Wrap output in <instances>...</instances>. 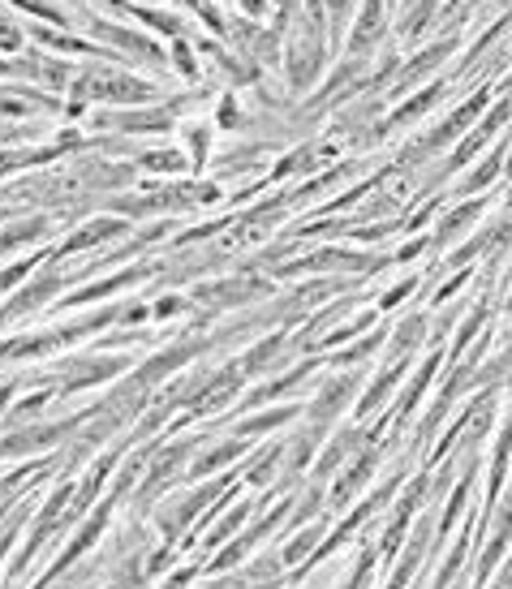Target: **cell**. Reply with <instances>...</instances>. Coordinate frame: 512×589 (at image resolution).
Masks as SVG:
<instances>
[{"label": "cell", "instance_id": "cell-10", "mask_svg": "<svg viewBox=\"0 0 512 589\" xmlns=\"http://www.w3.org/2000/svg\"><path fill=\"white\" fill-rule=\"evenodd\" d=\"M353 392H358V379H332V383H327L323 392H319L315 405H310V418H315V422H332L336 413L345 409V400H349Z\"/></svg>", "mask_w": 512, "mask_h": 589}, {"label": "cell", "instance_id": "cell-20", "mask_svg": "<svg viewBox=\"0 0 512 589\" xmlns=\"http://www.w3.org/2000/svg\"><path fill=\"white\" fill-rule=\"evenodd\" d=\"M22 43H26L22 22H18V18H9V13L0 9V52H22Z\"/></svg>", "mask_w": 512, "mask_h": 589}, {"label": "cell", "instance_id": "cell-25", "mask_svg": "<svg viewBox=\"0 0 512 589\" xmlns=\"http://www.w3.org/2000/svg\"><path fill=\"white\" fill-rule=\"evenodd\" d=\"M293 418V409H276V413H263V418H250L246 426H237L241 435H259V430H272V426H280V422H289Z\"/></svg>", "mask_w": 512, "mask_h": 589}, {"label": "cell", "instance_id": "cell-4", "mask_svg": "<svg viewBox=\"0 0 512 589\" xmlns=\"http://www.w3.org/2000/svg\"><path fill=\"white\" fill-rule=\"evenodd\" d=\"M388 9H392V0H362L358 18H353V26H349V39H345L349 56L371 61V52L379 48V39L388 35V22H392Z\"/></svg>", "mask_w": 512, "mask_h": 589}, {"label": "cell", "instance_id": "cell-21", "mask_svg": "<svg viewBox=\"0 0 512 589\" xmlns=\"http://www.w3.org/2000/svg\"><path fill=\"white\" fill-rule=\"evenodd\" d=\"M241 452V443H224V448H216V452H207L203 456V461H198L190 473H194V478H203V473H211V469H220V465H229L233 461V456Z\"/></svg>", "mask_w": 512, "mask_h": 589}, {"label": "cell", "instance_id": "cell-31", "mask_svg": "<svg viewBox=\"0 0 512 589\" xmlns=\"http://www.w3.org/2000/svg\"><path fill=\"white\" fill-rule=\"evenodd\" d=\"M177 5H181V9H194V13H198V9L207 5V0H177Z\"/></svg>", "mask_w": 512, "mask_h": 589}, {"label": "cell", "instance_id": "cell-1", "mask_svg": "<svg viewBox=\"0 0 512 589\" xmlns=\"http://www.w3.org/2000/svg\"><path fill=\"white\" fill-rule=\"evenodd\" d=\"M327 56H332V39H327V13L319 0H302L293 18L289 43H284V74H289L293 91H310L323 74Z\"/></svg>", "mask_w": 512, "mask_h": 589}, {"label": "cell", "instance_id": "cell-16", "mask_svg": "<svg viewBox=\"0 0 512 589\" xmlns=\"http://www.w3.org/2000/svg\"><path fill=\"white\" fill-rule=\"evenodd\" d=\"M401 375H405V366H396V362H392V366H388V370H383V375L375 379V387H371V392H366V396H362V405H358V413H371V409H379V405H383V396H388V392H392V387H396V383H401Z\"/></svg>", "mask_w": 512, "mask_h": 589}, {"label": "cell", "instance_id": "cell-19", "mask_svg": "<svg viewBox=\"0 0 512 589\" xmlns=\"http://www.w3.org/2000/svg\"><path fill=\"white\" fill-rule=\"evenodd\" d=\"M173 69L181 78H190V82H198V61H194V43H190V35H181V39H173Z\"/></svg>", "mask_w": 512, "mask_h": 589}, {"label": "cell", "instance_id": "cell-22", "mask_svg": "<svg viewBox=\"0 0 512 589\" xmlns=\"http://www.w3.org/2000/svg\"><path fill=\"white\" fill-rule=\"evenodd\" d=\"M186 142H190V168H203L207 164V142H211L207 125H190L186 129Z\"/></svg>", "mask_w": 512, "mask_h": 589}, {"label": "cell", "instance_id": "cell-6", "mask_svg": "<svg viewBox=\"0 0 512 589\" xmlns=\"http://www.w3.org/2000/svg\"><path fill=\"white\" fill-rule=\"evenodd\" d=\"M452 52H457V35H444V39H435V43H426V48L414 56V61H409V65H401V69H396V78L388 82V91L392 95H405L409 91V86H418L422 78H431L435 74V69L439 65H444L448 61V56Z\"/></svg>", "mask_w": 512, "mask_h": 589}, {"label": "cell", "instance_id": "cell-30", "mask_svg": "<svg viewBox=\"0 0 512 589\" xmlns=\"http://www.w3.org/2000/svg\"><path fill=\"white\" fill-rule=\"evenodd\" d=\"M190 577H194V572H190V568H181V577H177V581H168L164 589H186V581H190Z\"/></svg>", "mask_w": 512, "mask_h": 589}, {"label": "cell", "instance_id": "cell-8", "mask_svg": "<svg viewBox=\"0 0 512 589\" xmlns=\"http://www.w3.org/2000/svg\"><path fill=\"white\" fill-rule=\"evenodd\" d=\"M267 293H272L267 280L241 276V280H224V284H211V289H198L194 297L207 301V306H241V301H254V297H267Z\"/></svg>", "mask_w": 512, "mask_h": 589}, {"label": "cell", "instance_id": "cell-17", "mask_svg": "<svg viewBox=\"0 0 512 589\" xmlns=\"http://www.w3.org/2000/svg\"><path fill=\"white\" fill-rule=\"evenodd\" d=\"M9 5L22 13H35V18H48L52 26H78L74 13H65L61 5H52V0H9Z\"/></svg>", "mask_w": 512, "mask_h": 589}, {"label": "cell", "instance_id": "cell-15", "mask_svg": "<svg viewBox=\"0 0 512 589\" xmlns=\"http://www.w3.org/2000/svg\"><path fill=\"white\" fill-rule=\"evenodd\" d=\"M327 13V31H332V43L345 39V31L353 26V0H319Z\"/></svg>", "mask_w": 512, "mask_h": 589}, {"label": "cell", "instance_id": "cell-34", "mask_svg": "<svg viewBox=\"0 0 512 589\" xmlns=\"http://www.w3.org/2000/svg\"><path fill=\"white\" fill-rule=\"evenodd\" d=\"M392 5H396V0H392Z\"/></svg>", "mask_w": 512, "mask_h": 589}, {"label": "cell", "instance_id": "cell-24", "mask_svg": "<svg viewBox=\"0 0 512 589\" xmlns=\"http://www.w3.org/2000/svg\"><path fill=\"white\" fill-rule=\"evenodd\" d=\"M422 332H426V319H422V314H418V319H409V323H401V327H396V340H392V353H405L409 344H418Z\"/></svg>", "mask_w": 512, "mask_h": 589}, {"label": "cell", "instance_id": "cell-18", "mask_svg": "<svg viewBox=\"0 0 512 589\" xmlns=\"http://www.w3.org/2000/svg\"><path fill=\"white\" fill-rule=\"evenodd\" d=\"M284 344H289V336H272L267 344H259V349H250L246 353V362H241V370H272V362H276V353L284 349Z\"/></svg>", "mask_w": 512, "mask_h": 589}, {"label": "cell", "instance_id": "cell-27", "mask_svg": "<svg viewBox=\"0 0 512 589\" xmlns=\"http://www.w3.org/2000/svg\"><path fill=\"white\" fill-rule=\"evenodd\" d=\"M26 276H31V263H13V267H5V271H0V293L13 289V284L26 280Z\"/></svg>", "mask_w": 512, "mask_h": 589}, {"label": "cell", "instance_id": "cell-11", "mask_svg": "<svg viewBox=\"0 0 512 589\" xmlns=\"http://www.w3.org/2000/svg\"><path fill=\"white\" fill-rule=\"evenodd\" d=\"M125 13H134L142 26H151L155 35H168V39H181L186 35V22L177 18V13H164V9H147V5H121Z\"/></svg>", "mask_w": 512, "mask_h": 589}, {"label": "cell", "instance_id": "cell-26", "mask_svg": "<svg viewBox=\"0 0 512 589\" xmlns=\"http://www.w3.org/2000/svg\"><path fill=\"white\" fill-rule=\"evenodd\" d=\"M216 125H224V129H237V125H241V112H237V99H233V95H224V99H220Z\"/></svg>", "mask_w": 512, "mask_h": 589}, {"label": "cell", "instance_id": "cell-33", "mask_svg": "<svg viewBox=\"0 0 512 589\" xmlns=\"http://www.w3.org/2000/svg\"><path fill=\"white\" fill-rule=\"evenodd\" d=\"M504 172H508V177H512V151H508V160H504Z\"/></svg>", "mask_w": 512, "mask_h": 589}, {"label": "cell", "instance_id": "cell-3", "mask_svg": "<svg viewBox=\"0 0 512 589\" xmlns=\"http://www.w3.org/2000/svg\"><path fill=\"white\" fill-rule=\"evenodd\" d=\"M177 125V112L168 104H147V108H99L91 117V129H117L121 138L130 134H168Z\"/></svg>", "mask_w": 512, "mask_h": 589}, {"label": "cell", "instance_id": "cell-2", "mask_svg": "<svg viewBox=\"0 0 512 589\" xmlns=\"http://www.w3.org/2000/svg\"><path fill=\"white\" fill-rule=\"evenodd\" d=\"M74 104H104V108H147L155 104V82L130 74V69H117L112 61H95L82 65L74 82L65 91Z\"/></svg>", "mask_w": 512, "mask_h": 589}, {"label": "cell", "instance_id": "cell-13", "mask_svg": "<svg viewBox=\"0 0 512 589\" xmlns=\"http://www.w3.org/2000/svg\"><path fill=\"white\" fill-rule=\"evenodd\" d=\"M138 168H147V172H164V177H181V172L190 168V160L181 155L177 147H160V151H138L134 155Z\"/></svg>", "mask_w": 512, "mask_h": 589}, {"label": "cell", "instance_id": "cell-12", "mask_svg": "<svg viewBox=\"0 0 512 589\" xmlns=\"http://www.w3.org/2000/svg\"><path fill=\"white\" fill-rule=\"evenodd\" d=\"M487 211V198H474V203H461V207H452L444 215V224H439V241H452V237H461L474 228V220Z\"/></svg>", "mask_w": 512, "mask_h": 589}, {"label": "cell", "instance_id": "cell-29", "mask_svg": "<svg viewBox=\"0 0 512 589\" xmlns=\"http://www.w3.org/2000/svg\"><path fill=\"white\" fill-rule=\"evenodd\" d=\"M241 9H246V18H263L267 13V0H237Z\"/></svg>", "mask_w": 512, "mask_h": 589}, {"label": "cell", "instance_id": "cell-32", "mask_svg": "<svg viewBox=\"0 0 512 589\" xmlns=\"http://www.w3.org/2000/svg\"><path fill=\"white\" fill-rule=\"evenodd\" d=\"M504 310L512 314V276H508V293H504Z\"/></svg>", "mask_w": 512, "mask_h": 589}, {"label": "cell", "instance_id": "cell-14", "mask_svg": "<svg viewBox=\"0 0 512 589\" xmlns=\"http://www.w3.org/2000/svg\"><path fill=\"white\" fill-rule=\"evenodd\" d=\"M504 160H508V155H504V147H491V151H487V164L469 172V177L461 181V190H457V194H478L482 185H491V181L504 172Z\"/></svg>", "mask_w": 512, "mask_h": 589}, {"label": "cell", "instance_id": "cell-5", "mask_svg": "<svg viewBox=\"0 0 512 589\" xmlns=\"http://www.w3.org/2000/svg\"><path fill=\"white\" fill-rule=\"evenodd\" d=\"M87 26L99 35V39H108L104 48H112V52H130V56H138L142 65H151V69H164L168 65V56H164V48L155 39H147V35H138V31H130V26H117V22H99V18H87Z\"/></svg>", "mask_w": 512, "mask_h": 589}, {"label": "cell", "instance_id": "cell-23", "mask_svg": "<svg viewBox=\"0 0 512 589\" xmlns=\"http://www.w3.org/2000/svg\"><path fill=\"white\" fill-rule=\"evenodd\" d=\"M198 18H203V22H207V31H211V35H216V39H229V22H233V13H224V9H216V5H211V0H207V5H203V9H198Z\"/></svg>", "mask_w": 512, "mask_h": 589}, {"label": "cell", "instance_id": "cell-28", "mask_svg": "<svg viewBox=\"0 0 512 589\" xmlns=\"http://www.w3.org/2000/svg\"><path fill=\"white\" fill-rule=\"evenodd\" d=\"M414 289H418V280H414V276H409V280H401V284H392V289L383 293V306H396V301H405V297L414 293Z\"/></svg>", "mask_w": 512, "mask_h": 589}, {"label": "cell", "instance_id": "cell-7", "mask_svg": "<svg viewBox=\"0 0 512 589\" xmlns=\"http://www.w3.org/2000/svg\"><path fill=\"white\" fill-rule=\"evenodd\" d=\"M13 74L18 78H39L44 86H52V91H69V82H74L78 69L61 65L44 48H31V52H22V61H13Z\"/></svg>", "mask_w": 512, "mask_h": 589}, {"label": "cell", "instance_id": "cell-9", "mask_svg": "<svg viewBox=\"0 0 512 589\" xmlns=\"http://www.w3.org/2000/svg\"><path fill=\"white\" fill-rule=\"evenodd\" d=\"M112 237H125V220H112V215H104V220H91L87 228L69 233L65 246L56 250V258H61V254H78V250H91V246H99V241H112Z\"/></svg>", "mask_w": 512, "mask_h": 589}]
</instances>
